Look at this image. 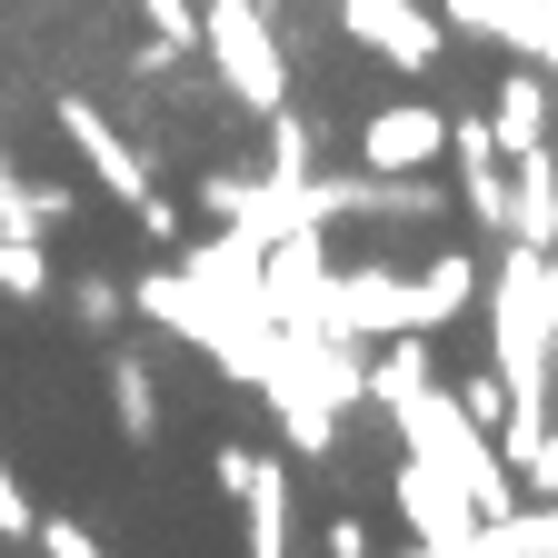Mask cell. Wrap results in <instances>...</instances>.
Here are the masks:
<instances>
[{"label":"cell","instance_id":"6da1fadb","mask_svg":"<svg viewBox=\"0 0 558 558\" xmlns=\"http://www.w3.org/2000/svg\"><path fill=\"white\" fill-rule=\"evenodd\" d=\"M199 50H209V70H220V90L240 110H279L290 100V50L269 40L259 0H209L199 11Z\"/></svg>","mask_w":558,"mask_h":558},{"label":"cell","instance_id":"7a4b0ae2","mask_svg":"<svg viewBox=\"0 0 558 558\" xmlns=\"http://www.w3.org/2000/svg\"><path fill=\"white\" fill-rule=\"evenodd\" d=\"M389 499H399V519H409V538L418 548H439V558H478V509H469V488L439 469V459H399V478H389Z\"/></svg>","mask_w":558,"mask_h":558},{"label":"cell","instance_id":"3957f363","mask_svg":"<svg viewBox=\"0 0 558 558\" xmlns=\"http://www.w3.org/2000/svg\"><path fill=\"white\" fill-rule=\"evenodd\" d=\"M339 31H349V40H369L389 70H429L439 40H449V21H439V11H418V0H339Z\"/></svg>","mask_w":558,"mask_h":558},{"label":"cell","instance_id":"277c9868","mask_svg":"<svg viewBox=\"0 0 558 558\" xmlns=\"http://www.w3.org/2000/svg\"><path fill=\"white\" fill-rule=\"evenodd\" d=\"M449 150V110H429V100H389L379 120H369V140H360V170H399V180H418Z\"/></svg>","mask_w":558,"mask_h":558},{"label":"cell","instance_id":"5b68a950","mask_svg":"<svg viewBox=\"0 0 558 558\" xmlns=\"http://www.w3.org/2000/svg\"><path fill=\"white\" fill-rule=\"evenodd\" d=\"M220 488L250 519V548H290V469L259 459V449H220Z\"/></svg>","mask_w":558,"mask_h":558},{"label":"cell","instance_id":"8992f818","mask_svg":"<svg viewBox=\"0 0 558 558\" xmlns=\"http://www.w3.org/2000/svg\"><path fill=\"white\" fill-rule=\"evenodd\" d=\"M180 269H190V290H199L209 310H259V240H250V230L220 220V240H199Z\"/></svg>","mask_w":558,"mask_h":558},{"label":"cell","instance_id":"52a82bcc","mask_svg":"<svg viewBox=\"0 0 558 558\" xmlns=\"http://www.w3.org/2000/svg\"><path fill=\"white\" fill-rule=\"evenodd\" d=\"M499 240L558 250V160H548V140L538 150H509V230Z\"/></svg>","mask_w":558,"mask_h":558},{"label":"cell","instance_id":"ba28073f","mask_svg":"<svg viewBox=\"0 0 558 558\" xmlns=\"http://www.w3.org/2000/svg\"><path fill=\"white\" fill-rule=\"evenodd\" d=\"M60 130H70V150H81L90 170H100V190L110 199H140V190H150V170H140V150H130V140L90 110V100H60Z\"/></svg>","mask_w":558,"mask_h":558},{"label":"cell","instance_id":"9c48e42d","mask_svg":"<svg viewBox=\"0 0 558 558\" xmlns=\"http://www.w3.org/2000/svg\"><path fill=\"white\" fill-rule=\"evenodd\" d=\"M478 279H488V269H478L469 250H439L429 269L409 279V329H449L459 310H478Z\"/></svg>","mask_w":558,"mask_h":558},{"label":"cell","instance_id":"30bf717a","mask_svg":"<svg viewBox=\"0 0 558 558\" xmlns=\"http://www.w3.org/2000/svg\"><path fill=\"white\" fill-rule=\"evenodd\" d=\"M130 300H140V310H150L160 329H180V339H199V349H209V339H220V319H230V310H209V300L190 290V269H150V279H140V290H130Z\"/></svg>","mask_w":558,"mask_h":558},{"label":"cell","instance_id":"8fae6325","mask_svg":"<svg viewBox=\"0 0 558 558\" xmlns=\"http://www.w3.org/2000/svg\"><path fill=\"white\" fill-rule=\"evenodd\" d=\"M488 140H499V160H509V150H538V140H548V81H538V70H509V81H499Z\"/></svg>","mask_w":558,"mask_h":558},{"label":"cell","instance_id":"7c38bea8","mask_svg":"<svg viewBox=\"0 0 558 558\" xmlns=\"http://www.w3.org/2000/svg\"><path fill=\"white\" fill-rule=\"evenodd\" d=\"M478 558H558V509H509V519H478Z\"/></svg>","mask_w":558,"mask_h":558},{"label":"cell","instance_id":"4fadbf2b","mask_svg":"<svg viewBox=\"0 0 558 558\" xmlns=\"http://www.w3.org/2000/svg\"><path fill=\"white\" fill-rule=\"evenodd\" d=\"M0 300H50V250H40V230H0Z\"/></svg>","mask_w":558,"mask_h":558},{"label":"cell","instance_id":"5bb4252c","mask_svg":"<svg viewBox=\"0 0 558 558\" xmlns=\"http://www.w3.org/2000/svg\"><path fill=\"white\" fill-rule=\"evenodd\" d=\"M110 409H120V439H150L160 429V389L140 360H110Z\"/></svg>","mask_w":558,"mask_h":558},{"label":"cell","instance_id":"9a60e30c","mask_svg":"<svg viewBox=\"0 0 558 558\" xmlns=\"http://www.w3.org/2000/svg\"><path fill=\"white\" fill-rule=\"evenodd\" d=\"M140 11H150V31H160V40H150L160 60H180V50H199V0H140Z\"/></svg>","mask_w":558,"mask_h":558},{"label":"cell","instance_id":"2e32d148","mask_svg":"<svg viewBox=\"0 0 558 558\" xmlns=\"http://www.w3.org/2000/svg\"><path fill=\"white\" fill-rule=\"evenodd\" d=\"M449 399H459V409L478 418V429H499V418H509V379H499V369H478V379H459Z\"/></svg>","mask_w":558,"mask_h":558},{"label":"cell","instance_id":"e0dca14e","mask_svg":"<svg viewBox=\"0 0 558 558\" xmlns=\"http://www.w3.org/2000/svg\"><path fill=\"white\" fill-rule=\"evenodd\" d=\"M70 310H81V329H110V319H120L130 300L110 290V279H81V290H70Z\"/></svg>","mask_w":558,"mask_h":558},{"label":"cell","instance_id":"ac0fdd59","mask_svg":"<svg viewBox=\"0 0 558 558\" xmlns=\"http://www.w3.org/2000/svg\"><path fill=\"white\" fill-rule=\"evenodd\" d=\"M31 538H40L50 558H90V548H100V538H90L81 519H31Z\"/></svg>","mask_w":558,"mask_h":558},{"label":"cell","instance_id":"d6986e66","mask_svg":"<svg viewBox=\"0 0 558 558\" xmlns=\"http://www.w3.org/2000/svg\"><path fill=\"white\" fill-rule=\"evenodd\" d=\"M70 209H81V190H60V180H31V220H40V230H60Z\"/></svg>","mask_w":558,"mask_h":558},{"label":"cell","instance_id":"ffe728a7","mask_svg":"<svg viewBox=\"0 0 558 558\" xmlns=\"http://www.w3.org/2000/svg\"><path fill=\"white\" fill-rule=\"evenodd\" d=\"M0 230H40L31 220V180H11V160H0Z\"/></svg>","mask_w":558,"mask_h":558},{"label":"cell","instance_id":"44dd1931","mask_svg":"<svg viewBox=\"0 0 558 558\" xmlns=\"http://www.w3.org/2000/svg\"><path fill=\"white\" fill-rule=\"evenodd\" d=\"M130 220H140V230H150V240H180V209H170L160 190H140V199H130Z\"/></svg>","mask_w":558,"mask_h":558},{"label":"cell","instance_id":"7402d4cb","mask_svg":"<svg viewBox=\"0 0 558 558\" xmlns=\"http://www.w3.org/2000/svg\"><path fill=\"white\" fill-rule=\"evenodd\" d=\"M548 160H558V150H548Z\"/></svg>","mask_w":558,"mask_h":558}]
</instances>
